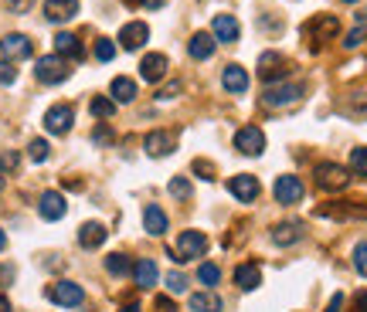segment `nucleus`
I'll return each instance as SVG.
<instances>
[{"label":"nucleus","mask_w":367,"mask_h":312,"mask_svg":"<svg viewBox=\"0 0 367 312\" xmlns=\"http://www.w3.org/2000/svg\"><path fill=\"white\" fill-rule=\"evenodd\" d=\"M96 58H99V61H112V58H116V45H112L109 38H99V41H96Z\"/></svg>","instance_id":"37"},{"label":"nucleus","mask_w":367,"mask_h":312,"mask_svg":"<svg viewBox=\"0 0 367 312\" xmlns=\"http://www.w3.org/2000/svg\"><path fill=\"white\" fill-rule=\"evenodd\" d=\"M272 194H276V201H279V204H299V201H303V180L286 173V177H279V180H276Z\"/></svg>","instance_id":"14"},{"label":"nucleus","mask_w":367,"mask_h":312,"mask_svg":"<svg viewBox=\"0 0 367 312\" xmlns=\"http://www.w3.org/2000/svg\"><path fill=\"white\" fill-rule=\"evenodd\" d=\"M214 48H218V41H214V34H208V31H197L187 41V52H190V58H197V61H208L211 54H214Z\"/></svg>","instance_id":"21"},{"label":"nucleus","mask_w":367,"mask_h":312,"mask_svg":"<svg viewBox=\"0 0 367 312\" xmlns=\"http://www.w3.org/2000/svg\"><path fill=\"white\" fill-rule=\"evenodd\" d=\"M3 248H7V234L0 231V251H3Z\"/></svg>","instance_id":"52"},{"label":"nucleus","mask_w":367,"mask_h":312,"mask_svg":"<svg viewBox=\"0 0 367 312\" xmlns=\"http://www.w3.org/2000/svg\"><path fill=\"white\" fill-rule=\"evenodd\" d=\"M354 306H357V312H367V292H357V299H354Z\"/></svg>","instance_id":"47"},{"label":"nucleus","mask_w":367,"mask_h":312,"mask_svg":"<svg viewBox=\"0 0 367 312\" xmlns=\"http://www.w3.org/2000/svg\"><path fill=\"white\" fill-rule=\"evenodd\" d=\"M187 309L190 312H221V299H218L211 288H204V292H194V295L187 299Z\"/></svg>","instance_id":"28"},{"label":"nucleus","mask_w":367,"mask_h":312,"mask_svg":"<svg viewBox=\"0 0 367 312\" xmlns=\"http://www.w3.org/2000/svg\"><path fill=\"white\" fill-rule=\"evenodd\" d=\"M157 309H160V312H177V306H174L167 295H157Z\"/></svg>","instance_id":"44"},{"label":"nucleus","mask_w":367,"mask_h":312,"mask_svg":"<svg viewBox=\"0 0 367 312\" xmlns=\"http://www.w3.org/2000/svg\"><path fill=\"white\" fill-rule=\"evenodd\" d=\"M303 102V85H289V81H276V85H265L262 92V105L269 109H286V105H299Z\"/></svg>","instance_id":"1"},{"label":"nucleus","mask_w":367,"mask_h":312,"mask_svg":"<svg viewBox=\"0 0 367 312\" xmlns=\"http://www.w3.org/2000/svg\"><path fill=\"white\" fill-rule=\"evenodd\" d=\"M17 81V68H14V61H0V85H14Z\"/></svg>","instance_id":"38"},{"label":"nucleus","mask_w":367,"mask_h":312,"mask_svg":"<svg viewBox=\"0 0 367 312\" xmlns=\"http://www.w3.org/2000/svg\"><path fill=\"white\" fill-rule=\"evenodd\" d=\"M197 282H201V286H208V288H214L218 282H221V268H218V265H211V261H204V265L197 268Z\"/></svg>","instance_id":"31"},{"label":"nucleus","mask_w":367,"mask_h":312,"mask_svg":"<svg viewBox=\"0 0 367 312\" xmlns=\"http://www.w3.org/2000/svg\"><path fill=\"white\" fill-rule=\"evenodd\" d=\"M0 190H3V173H0Z\"/></svg>","instance_id":"53"},{"label":"nucleus","mask_w":367,"mask_h":312,"mask_svg":"<svg viewBox=\"0 0 367 312\" xmlns=\"http://www.w3.org/2000/svg\"><path fill=\"white\" fill-rule=\"evenodd\" d=\"M27 156H31L34 163H45V159L52 156V146H48V139H31V143H27Z\"/></svg>","instance_id":"32"},{"label":"nucleus","mask_w":367,"mask_h":312,"mask_svg":"<svg viewBox=\"0 0 367 312\" xmlns=\"http://www.w3.org/2000/svg\"><path fill=\"white\" fill-rule=\"evenodd\" d=\"M272 241H276L279 248L303 241V224H299V221H283V224H276V228H272Z\"/></svg>","instance_id":"22"},{"label":"nucleus","mask_w":367,"mask_h":312,"mask_svg":"<svg viewBox=\"0 0 367 312\" xmlns=\"http://www.w3.org/2000/svg\"><path fill=\"white\" fill-rule=\"evenodd\" d=\"M7 170H17V153H3V156H0V173H7Z\"/></svg>","instance_id":"42"},{"label":"nucleus","mask_w":367,"mask_h":312,"mask_svg":"<svg viewBox=\"0 0 367 312\" xmlns=\"http://www.w3.org/2000/svg\"><path fill=\"white\" fill-rule=\"evenodd\" d=\"M147 38H150V27L143 24V21H130V24H123V31H119V45L126 52H140L147 45Z\"/></svg>","instance_id":"13"},{"label":"nucleus","mask_w":367,"mask_h":312,"mask_svg":"<svg viewBox=\"0 0 367 312\" xmlns=\"http://www.w3.org/2000/svg\"><path fill=\"white\" fill-rule=\"evenodd\" d=\"M364 38H367V31H364V27H357V31H350V34H347V41H343V48H357V45L364 41Z\"/></svg>","instance_id":"40"},{"label":"nucleus","mask_w":367,"mask_h":312,"mask_svg":"<svg viewBox=\"0 0 367 312\" xmlns=\"http://www.w3.org/2000/svg\"><path fill=\"white\" fill-rule=\"evenodd\" d=\"M54 54H61L65 61H68V58H75V61H79L85 52H82V45H79V38H75V34L61 31V34H54Z\"/></svg>","instance_id":"26"},{"label":"nucleus","mask_w":367,"mask_h":312,"mask_svg":"<svg viewBox=\"0 0 367 312\" xmlns=\"http://www.w3.org/2000/svg\"><path fill=\"white\" fill-rule=\"evenodd\" d=\"M167 190H170V197H177V201H187V197H190V180H187V177H174Z\"/></svg>","instance_id":"34"},{"label":"nucleus","mask_w":367,"mask_h":312,"mask_svg":"<svg viewBox=\"0 0 367 312\" xmlns=\"http://www.w3.org/2000/svg\"><path fill=\"white\" fill-rule=\"evenodd\" d=\"M0 312H10V299L7 295H0Z\"/></svg>","instance_id":"49"},{"label":"nucleus","mask_w":367,"mask_h":312,"mask_svg":"<svg viewBox=\"0 0 367 312\" xmlns=\"http://www.w3.org/2000/svg\"><path fill=\"white\" fill-rule=\"evenodd\" d=\"M133 279H136V286L140 288H153L157 286V279H160L157 265H153L150 258H140L136 265H133Z\"/></svg>","instance_id":"27"},{"label":"nucleus","mask_w":367,"mask_h":312,"mask_svg":"<svg viewBox=\"0 0 367 312\" xmlns=\"http://www.w3.org/2000/svg\"><path fill=\"white\" fill-rule=\"evenodd\" d=\"M177 92H181V81H170V85H163V88H160L157 99H163V102H167V99H174Z\"/></svg>","instance_id":"43"},{"label":"nucleus","mask_w":367,"mask_h":312,"mask_svg":"<svg viewBox=\"0 0 367 312\" xmlns=\"http://www.w3.org/2000/svg\"><path fill=\"white\" fill-rule=\"evenodd\" d=\"M48 299L61 309H75V306L85 302V292L75 282H54V286H48Z\"/></svg>","instance_id":"6"},{"label":"nucleus","mask_w":367,"mask_h":312,"mask_svg":"<svg viewBox=\"0 0 367 312\" xmlns=\"http://www.w3.org/2000/svg\"><path fill=\"white\" fill-rule=\"evenodd\" d=\"M0 54H3L7 61H21V58H31V54H34V45H31L27 34H7V38L0 41Z\"/></svg>","instance_id":"11"},{"label":"nucleus","mask_w":367,"mask_h":312,"mask_svg":"<svg viewBox=\"0 0 367 312\" xmlns=\"http://www.w3.org/2000/svg\"><path fill=\"white\" fill-rule=\"evenodd\" d=\"M350 170L357 177H367V146H354L350 150Z\"/></svg>","instance_id":"33"},{"label":"nucleus","mask_w":367,"mask_h":312,"mask_svg":"<svg viewBox=\"0 0 367 312\" xmlns=\"http://www.w3.org/2000/svg\"><path fill=\"white\" fill-rule=\"evenodd\" d=\"M347 112L350 116H367V92H354L347 99Z\"/></svg>","instance_id":"35"},{"label":"nucleus","mask_w":367,"mask_h":312,"mask_svg":"<svg viewBox=\"0 0 367 312\" xmlns=\"http://www.w3.org/2000/svg\"><path fill=\"white\" fill-rule=\"evenodd\" d=\"M167 68H170L167 54L153 52V54H147V58L140 61V78H143V81H150V85H157L160 78L167 75Z\"/></svg>","instance_id":"15"},{"label":"nucleus","mask_w":367,"mask_h":312,"mask_svg":"<svg viewBox=\"0 0 367 312\" xmlns=\"http://www.w3.org/2000/svg\"><path fill=\"white\" fill-rule=\"evenodd\" d=\"M167 288H170L174 295H181V292H187V279H184L181 272H170V275H167Z\"/></svg>","instance_id":"39"},{"label":"nucleus","mask_w":367,"mask_h":312,"mask_svg":"<svg viewBox=\"0 0 367 312\" xmlns=\"http://www.w3.org/2000/svg\"><path fill=\"white\" fill-rule=\"evenodd\" d=\"M105 272H109V275H130L133 265H130V258H126V255L112 251V255L105 258Z\"/></svg>","instance_id":"30"},{"label":"nucleus","mask_w":367,"mask_h":312,"mask_svg":"<svg viewBox=\"0 0 367 312\" xmlns=\"http://www.w3.org/2000/svg\"><path fill=\"white\" fill-rule=\"evenodd\" d=\"M3 7H7L10 14H24L27 7H31V0H3Z\"/></svg>","instance_id":"41"},{"label":"nucleus","mask_w":367,"mask_h":312,"mask_svg":"<svg viewBox=\"0 0 367 312\" xmlns=\"http://www.w3.org/2000/svg\"><path fill=\"white\" fill-rule=\"evenodd\" d=\"M89 112H92L96 119H109V116H116V102H112L109 95H96V99L89 102Z\"/></svg>","instance_id":"29"},{"label":"nucleus","mask_w":367,"mask_h":312,"mask_svg":"<svg viewBox=\"0 0 367 312\" xmlns=\"http://www.w3.org/2000/svg\"><path fill=\"white\" fill-rule=\"evenodd\" d=\"M14 279V268H0V282H10Z\"/></svg>","instance_id":"48"},{"label":"nucleus","mask_w":367,"mask_h":312,"mask_svg":"<svg viewBox=\"0 0 367 312\" xmlns=\"http://www.w3.org/2000/svg\"><path fill=\"white\" fill-rule=\"evenodd\" d=\"M343 3H357V0H343Z\"/></svg>","instance_id":"54"},{"label":"nucleus","mask_w":367,"mask_h":312,"mask_svg":"<svg viewBox=\"0 0 367 312\" xmlns=\"http://www.w3.org/2000/svg\"><path fill=\"white\" fill-rule=\"evenodd\" d=\"M119 312H143V309H140L136 302H130V306H123V309H119Z\"/></svg>","instance_id":"50"},{"label":"nucleus","mask_w":367,"mask_h":312,"mask_svg":"<svg viewBox=\"0 0 367 312\" xmlns=\"http://www.w3.org/2000/svg\"><path fill=\"white\" fill-rule=\"evenodd\" d=\"M313 177H316V187H320V190L337 194V190H343V187L350 183V170L340 166V163H316Z\"/></svg>","instance_id":"2"},{"label":"nucleus","mask_w":367,"mask_h":312,"mask_svg":"<svg viewBox=\"0 0 367 312\" xmlns=\"http://www.w3.org/2000/svg\"><path fill=\"white\" fill-rule=\"evenodd\" d=\"M337 31H340V21H337L334 14H316L313 21L306 24V34H310L313 41H330Z\"/></svg>","instance_id":"17"},{"label":"nucleus","mask_w":367,"mask_h":312,"mask_svg":"<svg viewBox=\"0 0 367 312\" xmlns=\"http://www.w3.org/2000/svg\"><path fill=\"white\" fill-rule=\"evenodd\" d=\"M354 268H357V275L367 279V241H357V244H354Z\"/></svg>","instance_id":"36"},{"label":"nucleus","mask_w":367,"mask_h":312,"mask_svg":"<svg viewBox=\"0 0 367 312\" xmlns=\"http://www.w3.org/2000/svg\"><path fill=\"white\" fill-rule=\"evenodd\" d=\"M211 34H214L218 45H235L241 38V24L235 21V14H218L214 24H211Z\"/></svg>","instance_id":"10"},{"label":"nucleus","mask_w":367,"mask_h":312,"mask_svg":"<svg viewBox=\"0 0 367 312\" xmlns=\"http://www.w3.org/2000/svg\"><path fill=\"white\" fill-rule=\"evenodd\" d=\"M105 237H109V231H105L99 221H89V224H82L79 228V244L82 248H99V244H105Z\"/></svg>","instance_id":"24"},{"label":"nucleus","mask_w":367,"mask_h":312,"mask_svg":"<svg viewBox=\"0 0 367 312\" xmlns=\"http://www.w3.org/2000/svg\"><path fill=\"white\" fill-rule=\"evenodd\" d=\"M79 14V0H45V17L52 24H65Z\"/></svg>","instance_id":"19"},{"label":"nucleus","mask_w":367,"mask_h":312,"mask_svg":"<svg viewBox=\"0 0 367 312\" xmlns=\"http://www.w3.org/2000/svg\"><path fill=\"white\" fill-rule=\"evenodd\" d=\"M340 309H343V295L337 292V295L330 299V306H327V312H340Z\"/></svg>","instance_id":"46"},{"label":"nucleus","mask_w":367,"mask_h":312,"mask_svg":"<svg viewBox=\"0 0 367 312\" xmlns=\"http://www.w3.org/2000/svg\"><path fill=\"white\" fill-rule=\"evenodd\" d=\"M143 150H147V156H170L177 150V136L167 130H153L143 139Z\"/></svg>","instance_id":"12"},{"label":"nucleus","mask_w":367,"mask_h":312,"mask_svg":"<svg viewBox=\"0 0 367 312\" xmlns=\"http://www.w3.org/2000/svg\"><path fill=\"white\" fill-rule=\"evenodd\" d=\"M92 139H96V143H109V139H112V132L105 130V126H99V130L92 132Z\"/></svg>","instance_id":"45"},{"label":"nucleus","mask_w":367,"mask_h":312,"mask_svg":"<svg viewBox=\"0 0 367 312\" xmlns=\"http://www.w3.org/2000/svg\"><path fill=\"white\" fill-rule=\"evenodd\" d=\"M235 286L241 292H252V288L262 286V265H255V261H241L235 268Z\"/></svg>","instance_id":"20"},{"label":"nucleus","mask_w":367,"mask_h":312,"mask_svg":"<svg viewBox=\"0 0 367 312\" xmlns=\"http://www.w3.org/2000/svg\"><path fill=\"white\" fill-rule=\"evenodd\" d=\"M72 123H75V109L65 102L52 105V109L45 112V130L52 132V136H65V132L72 130Z\"/></svg>","instance_id":"7"},{"label":"nucleus","mask_w":367,"mask_h":312,"mask_svg":"<svg viewBox=\"0 0 367 312\" xmlns=\"http://www.w3.org/2000/svg\"><path fill=\"white\" fill-rule=\"evenodd\" d=\"M143 231L160 237V234H167V214L157 208V204H147L143 208Z\"/></svg>","instance_id":"25"},{"label":"nucleus","mask_w":367,"mask_h":312,"mask_svg":"<svg viewBox=\"0 0 367 312\" xmlns=\"http://www.w3.org/2000/svg\"><path fill=\"white\" fill-rule=\"evenodd\" d=\"M34 75H38V81H45V85H61L65 78L72 75V68H68V61L61 54H45V58H38Z\"/></svg>","instance_id":"3"},{"label":"nucleus","mask_w":367,"mask_h":312,"mask_svg":"<svg viewBox=\"0 0 367 312\" xmlns=\"http://www.w3.org/2000/svg\"><path fill=\"white\" fill-rule=\"evenodd\" d=\"M235 150L241 156H259L265 150V132L259 126H241L235 132Z\"/></svg>","instance_id":"8"},{"label":"nucleus","mask_w":367,"mask_h":312,"mask_svg":"<svg viewBox=\"0 0 367 312\" xmlns=\"http://www.w3.org/2000/svg\"><path fill=\"white\" fill-rule=\"evenodd\" d=\"M259 177H252V173H238V177H232L228 180V194L235 197V201H241V204H252L255 197H259Z\"/></svg>","instance_id":"9"},{"label":"nucleus","mask_w":367,"mask_h":312,"mask_svg":"<svg viewBox=\"0 0 367 312\" xmlns=\"http://www.w3.org/2000/svg\"><path fill=\"white\" fill-rule=\"evenodd\" d=\"M204 251H208V237H204V231H181L177 244H174L177 261H194V258H201Z\"/></svg>","instance_id":"5"},{"label":"nucleus","mask_w":367,"mask_h":312,"mask_svg":"<svg viewBox=\"0 0 367 312\" xmlns=\"http://www.w3.org/2000/svg\"><path fill=\"white\" fill-rule=\"evenodd\" d=\"M109 99L116 105H126L136 99V81L126 75H119V78H112V85H109Z\"/></svg>","instance_id":"23"},{"label":"nucleus","mask_w":367,"mask_h":312,"mask_svg":"<svg viewBox=\"0 0 367 312\" xmlns=\"http://www.w3.org/2000/svg\"><path fill=\"white\" fill-rule=\"evenodd\" d=\"M126 7H140V3H147V0H123Z\"/></svg>","instance_id":"51"},{"label":"nucleus","mask_w":367,"mask_h":312,"mask_svg":"<svg viewBox=\"0 0 367 312\" xmlns=\"http://www.w3.org/2000/svg\"><path fill=\"white\" fill-rule=\"evenodd\" d=\"M259 78H262L265 85L289 81V58L279 52H262L259 54Z\"/></svg>","instance_id":"4"},{"label":"nucleus","mask_w":367,"mask_h":312,"mask_svg":"<svg viewBox=\"0 0 367 312\" xmlns=\"http://www.w3.org/2000/svg\"><path fill=\"white\" fill-rule=\"evenodd\" d=\"M65 210H68V204H65V197H61L58 190H45V194H41V201H38V214H41L45 221H61Z\"/></svg>","instance_id":"16"},{"label":"nucleus","mask_w":367,"mask_h":312,"mask_svg":"<svg viewBox=\"0 0 367 312\" xmlns=\"http://www.w3.org/2000/svg\"><path fill=\"white\" fill-rule=\"evenodd\" d=\"M221 85H225L228 95H245V92H248V72H245L241 65H225Z\"/></svg>","instance_id":"18"}]
</instances>
